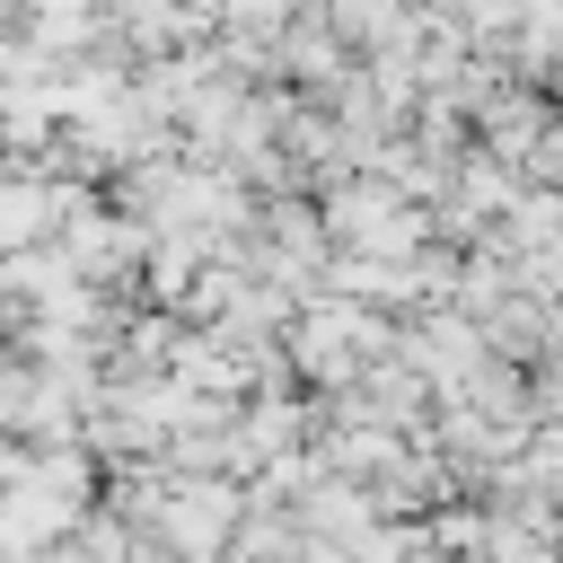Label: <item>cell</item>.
I'll list each match as a JSON object with an SVG mask.
<instances>
[{
  "mask_svg": "<svg viewBox=\"0 0 563 563\" xmlns=\"http://www.w3.org/2000/svg\"><path fill=\"white\" fill-rule=\"evenodd\" d=\"M53 220H62V202H53V176H35V167H9V176H0V255H9V246H35V238H53Z\"/></svg>",
  "mask_w": 563,
  "mask_h": 563,
  "instance_id": "277c9868",
  "label": "cell"
},
{
  "mask_svg": "<svg viewBox=\"0 0 563 563\" xmlns=\"http://www.w3.org/2000/svg\"><path fill=\"white\" fill-rule=\"evenodd\" d=\"M343 70H352V53H343V35H334L317 9H299V18L273 26V79H290L299 97H325Z\"/></svg>",
  "mask_w": 563,
  "mask_h": 563,
  "instance_id": "7a4b0ae2",
  "label": "cell"
},
{
  "mask_svg": "<svg viewBox=\"0 0 563 563\" xmlns=\"http://www.w3.org/2000/svg\"><path fill=\"white\" fill-rule=\"evenodd\" d=\"M238 510H246V484L238 475H176V493L150 519V545L158 554H229Z\"/></svg>",
  "mask_w": 563,
  "mask_h": 563,
  "instance_id": "6da1fadb",
  "label": "cell"
},
{
  "mask_svg": "<svg viewBox=\"0 0 563 563\" xmlns=\"http://www.w3.org/2000/svg\"><path fill=\"white\" fill-rule=\"evenodd\" d=\"M317 18L343 35V53H378V44H405L422 26L413 0H317Z\"/></svg>",
  "mask_w": 563,
  "mask_h": 563,
  "instance_id": "3957f363",
  "label": "cell"
},
{
  "mask_svg": "<svg viewBox=\"0 0 563 563\" xmlns=\"http://www.w3.org/2000/svg\"><path fill=\"white\" fill-rule=\"evenodd\" d=\"M26 378H35V361L0 334V431H18V405H26Z\"/></svg>",
  "mask_w": 563,
  "mask_h": 563,
  "instance_id": "5b68a950",
  "label": "cell"
}]
</instances>
